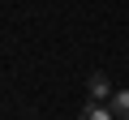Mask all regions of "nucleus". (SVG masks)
I'll return each mask as SVG.
<instances>
[{
    "label": "nucleus",
    "instance_id": "obj_1",
    "mask_svg": "<svg viewBox=\"0 0 129 120\" xmlns=\"http://www.w3.org/2000/svg\"><path fill=\"white\" fill-rule=\"evenodd\" d=\"M86 94H90V103H108L116 90H112V82H108L103 73H90V82H86Z\"/></svg>",
    "mask_w": 129,
    "mask_h": 120
},
{
    "label": "nucleus",
    "instance_id": "obj_2",
    "mask_svg": "<svg viewBox=\"0 0 129 120\" xmlns=\"http://www.w3.org/2000/svg\"><path fill=\"white\" fill-rule=\"evenodd\" d=\"M78 120H116V111H112V103H86L78 111Z\"/></svg>",
    "mask_w": 129,
    "mask_h": 120
},
{
    "label": "nucleus",
    "instance_id": "obj_3",
    "mask_svg": "<svg viewBox=\"0 0 129 120\" xmlns=\"http://www.w3.org/2000/svg\"><path fill=\"white\" fill-rule=\"evenodd\" d=\"M112 111H116V120H129V90L112 94Z\"/></svg>",
    "mask_w": 129,
    "mask_h": 120
}]
</instances>
